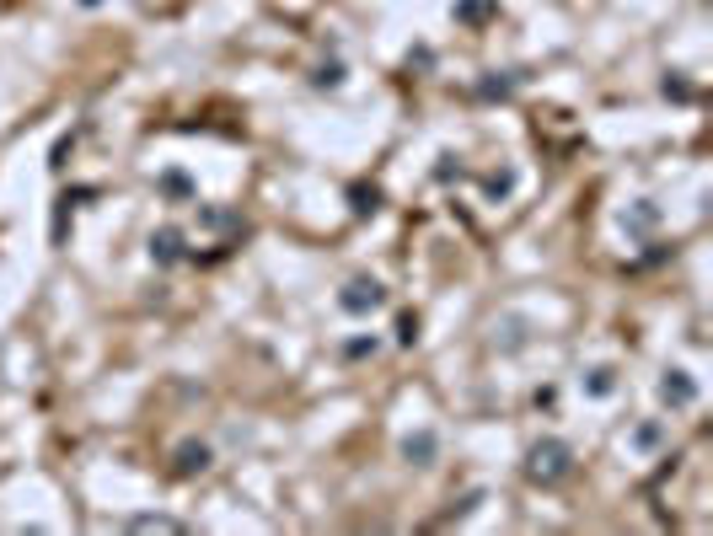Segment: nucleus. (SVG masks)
<instances>
[{
  "instance_id": "nucleus-1",
  "label": "nucleus",
  "mask_w": 713,
  "mask_h": 536,
  "mask_svg": "<svg viewBox=\"0 0 713 536\" xmlns=\"http://www.w3.org/2000/svg\"><path fill=\"white\" fill-rule=\"evenodd\" d=\"M569 472H574V451H569L564 440H537V446L526 451V478H531V483L553 489V483H564Z\"/></svg>"
},
{
  "instance_id": "nucleus-2",
  "label": "nucleus",
  "mask_w": 713,
  "mask_h": 536,
  "mask_svg": "<svg viewBox=\"0 0 713 536\" xmlns=\"http://www.w3.org/2000/svg\"><path fill=\"white\" fill-rule=\"evenodd\" d=\"M338 306H344L349 317H370V311H381V306H386V285H381V279H370V274H360V279H349V285H344Z\"/></svg>"
},
{
  "instance_id": "nucleus-3",
  "label": "nucleus",
  "mask_w": 713,
  "mask_h": 536,
  "mask_svg": "<svg viewBox=\"0 0 713 536\" xmlns=\"http://www.w3.org/2000/svg\"><path fill=\"white\" fill-rule=\"evenodd\" d=\"M182 258H193V252H188V236H182L177 225L150 231V263H156V268H172V263H182Z\"/></svg>"
},
{
  "instance_id": "nucleus-4",
  "label": "nucleus",
  "mask_w": 713,
  "mask_h": 536,
  "mask_svg": "<svg viewBox=\"0 0 713 536\" xmlns=\"http://www.w3.org/2000/svg\"><path fill=\"white\" fill-rule=\"evenodd\" d=\"M660 397H666V408H692V403H698V381H692L687 370H666Z\"/></svg>"
},
{
  "instance_id": "nucleus-5",
  "label": "nucleus",
  "mask_w": 713,
  "mask_h": 536,
  "mask_svg": "<svg viewBox=\"0 0 713 536\" xmlns=\"http://www.w3.org/2000/svg\"><path fill=\"white\" fill-rule=\"evenodd\" d=\"M209 462H215V456H209V446H204V440H182V446H177V467H172V472H177V478H193V472H204Z\"/></svg>"
},
{
  "instance_id": "nucleus-6",
  "label": "nucleus",
  "mask_w": 713,
  "mask_h": 536,
  "mask_svg": "<svg viewBox=\"0 0 713 536\" xmlns=\"http://www.w3.org/2000/svg\"><path fill=\"white\" fill-rule=\"evenodd\" d=\"M156 188H161V199H172V204H188V199H193V177H188L182 166H166Z\"/></svg>"
},
{
  "instance_id": "nucleus-7",
  "label": "nucleus",
  "mask_w": 713,
  "mask_h": 536,
  "mask_svg": "<svg viewBox=\"0 0 713 536\" xmlns=\"http://www.w3.org/2000/svg\"><path fill=\"white\" fill-rule=\"evenodd\" d=\"M403 456H408L413 467H429V462L440 456V440H435L429 430H419V435H408V440H403Z\"/></svg>"
},
{
  "instance_id": "nucleus-8",
  "label": "nucleus",
  "mask_w": 713,
  "mask_h": 536,
  "mask_svg": "<svg viewBox=\"0 0 713 536\" xmlns=\"http://www.w3.org/2000/svg\"><path fill=\"white\" fill-rule=\"evenodd\" d=\"M494 11H499V0H462V5H456V21H467V27H483Z\"/></svg>"
},
{
  "instance_id": "nucleus-9",
  "label": "nucleus",
  "mask_w": 713,
  "mask_h": 536,
  "mask_svg": "<svg viewBox=\"0 0 713 536\" xmlns=\"http://www.w3.org/2000/svg\"><path fill=\"white\" fill-rule=\"evenodd\" d=\"M612 387H617V370H612V365H596V370L585 376V392H590V397H612Z\"/></svg>"
},
{
  "instance_id": "nucleus-10",
  "label": "nucleus",
  "mask_w": 713,
  "mask_h": 536,
  "mask_svg": "<svg viewBox=\"0 0 713 536\" xmlns=\"http://www.w3.org/2000/svg\"><path fill=\"white\" fill-rule=\"evenodd\" d=\"M349 199H354V215H376V209H381V193H376V188H365V183H360V188H349Z\"/></svg>"
},
{
  "instance_id": "nucleus-11",
  "label": "nucleus",
  "mask_w": 713,
  "mask_h": 536,
  "mask_svg": "<svg viewBox=\"0 0 713 536\" xmlns=\"http://www.w3.org/2000/svg\"><path fill=\"white\" fill-rule=\"evenodd\" d=\"M655 220H660V209H655V204H639L633 215H623V225H633V231H649Z\"/></svg>"
},
{
  "instance_id": "nucleus-12",
  "label": "nucleus",
  "mask_w": 713,
  "mask_h": 536,
  "mask_svg": "<svg viewBox=\"0 0 713 536\" xmlns=\"http://www.w3.org/2000/svg\"><path fill=\"white\" fill-rule=\"evenodd\" d=\"M483 188H488V199H505L515 188V172H494V177H483Z\"/></svg>"
},
{
  "instance_id": "nucleus-13",
  "label": "nucleus",
  "mask_w": 713,
  "mask_h": 536,
  "mask_svg": "<svg viewBox=\"0 0 713 536\" xmlns=\"http://www.w3.org/2000/svg\"><path fill=\"white\" fill-rule=\"evenodd\" d=\"M370 354H376V338H370V333H365V338H349V344H344V360H370Z\"/></svg>"
},
{
  "instance_id": "nucleus-14",
  "label": "nucleus",
  "mask_w": 713,
  "mask_h": 536,
  "mask_svg": "<svg viewBox=\"0 0 713 536\" xmlns=\"http://www.w3.org/2000/svg\"><path fill=\"white\" fill-rule=\"evenodd\" d=\"M660 440H666V430H660V424H639V430H633V446H644V451H655Z\"/></svg>"
},
{
  "instance_id": "nucleus-15",
  "label": "nucleus",
  "mask_w": 713,
  "mask_h": 536,
  "mask_svg": "<svg viewBox=\"0 0 713 536\" xmlns=\"http://www.w3.org/2000/svg\"><path fill=\"white\" fill-rule=\"evenodd\" d=\"M134 532H182V526L166 515H134Z\"/></svg>"
},
{
  "instance_id": "nucleus-16",
  "label": "nucleus",
  "mask_w": 713,
  "mask_h": 536,
  "mask_svg": "<svg viewBox=\"0 0 713 536\" xmlns=\"http://www.w3.org/2000/svg\"><path fill=\"white\" fill-rule=\"evenodd\" d=\"M199 220L215 225V231H220V225H242V215H231V209H199Z\"/></svg>"
},
{
  "instance_id": "nucleus-17",
  "label": "nucleus",
  "mask_w": 713,
  "mask_h": 536,
  "mask_svg": "<svg viewBox=\"0 0 713 536\" xmlns=\"http://www.w3.org/2000/svg\"><path fill=\"white\" fill-rule=\"evenodd\" d=\"M311 81H317V86H338V81H344V64H322Z\"/></svg>"
},
{
  "instance_id": "nucleus-18",
  "label": "nucleus",
  "mask_w": 713,
  "mask_h": 536,
  "mask_svg": "<svg viewBox=\"0 0 713 536\" xmlns=\"http://www.w3.org/2000/svg\"><path fill=\"white\" fill-rule=\"evenodd\" d=\"M419 338V317H397V344H413Z\"/></svg>"
},
{
  "instance_id": "nucleus-19",
  "label": "nucleus",
  "mask_w": 713,
  "mask_h": 536,
  "mask_svg": "<svg viewBox=\"0 0 713 536\" xmlns=\"http://www.w3.org/2000/svg\"><path fill=\"white\" fill-rule=\"evenodd\" d=\"M666 97H676V102H687V97H692V86H687V81H666Z\"/></svg>"
}]
</instances>
